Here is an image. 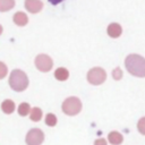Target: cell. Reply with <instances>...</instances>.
<instances>
[{
  "mask_svg": "<svg viewBox=\"0 0 145 145\" xmlns=\"http://www.w3.org/2000/svg\"><path fill=\"white\" fill-rule=\"evenodd\" d=\"M127 70L136 77H145V59L138 54H129L125 60Z\"/></svg>",
  "mask_w": 145,
  "mask_h": 145,
  "instance_id": "6da1fadb",
  "label": "cell"
},
{
  "mask_svg": "<svg viewBox=\"0 0 145 145\" xmlns=\"http://www.w3.org/2000/svg\"><path fill=\"white\" fill-rule=\"evenodd\" d=\"M9 86L16 92H22L26 89L28 86L27 75L20 69H14L9 76Z\"/></svg>",
  "mask_w": 145,
  "mask_h": 145,
  "instance_id": "7a4b0ae2",
  "label": "cell"
},
{
  "mask_svg": "<svg viewBox=\"0 0 145 145\" xmlns=\"http://www.w3.org/2000/svg\"><path fill=\"white\" fill-rule=\"evenodd\" d=\"M61 109H62V112L66 113L67 116H76L82 110V102L78 97L70 96L63 101Z\"/></svg>",
  "mask_w": 145,
  "mask_h": 145,
  "instance_id": "3957f363",
  "label": "cell"
},
{
  "mask_svg": "<svg viewBox=\"0 0 145 145\" xmlns=\"http://www.w3.org/2000/svg\"><path fill=\"white\" fill-rule=\"evenodd\" d=\"M106 78L105 70L100 67H94L88 70L87 72V80L92 85H100L102 84Z\"/></svg>",
  "mask_w": 145,
  "mask_h": 145,
  "instance_id": "277c9868",
  "label": "cell"
},
{
  "mask_svg": "<svg viewBox=\"0 0 145 145\" xmlns=\"http://www.w3.org/2000/svg\"><path fill=\"white\" fill-rule=\"evenodd\" d=\"M34 62H35V67L42 72H48L53 67V61H52L51 57H49L48 54H44V53L36 56Z\"/></svg>",
  "mask_w": 145,
  "mask_h": 145,
  "instance_id": "5b68a950",
  "label": "cell"
},
{
  "mask_svg": "<svg viewBox=\"0 0 145 145\" xmlns=\"http://www.w3.org/2000/svg\"><path fill=\"white\" fill-rule=\"evenodd\" d=\"M25 140L27 145H41L44 140V133L39 128H33L26 134Z\"/></svg>",
  "mask_w": 145,
  "mask_h": 145,
  "instance_id": "8992f818",
  "label": "cell"
},
{
  "mask_svg": "<svg viewBox=\"0 0 145 145\" xmlns=\"http://www.w3.org/2000/svg\"><path fill=\"white\" fill-rule=\"evenodd\" d=\"M24 5H25V8L32 14L40 12L41 9L43 8V2L40 0H26Z\"/></svg>",
  "mask_w": 145,
  "mask_h": 145,
  "instance_id": "52a82bcc",
  "label": "cell"
},
{
  "mask_svg": "<svg viewBox=\"0 0 145 145\" xmlns=\"http://www.w3.org/2000/svg\"><path fill=\"white\" fill-rule=\"evenodd\" d=\"M109 36L116 39V37H119L121 35V32H122V28L121 26L118 24V23H111L109 26H108V29H106Z\"/></svg>",
  "mask_w": 145,
  "mask_h": 145,
  "instance_id": "ba28073f",
  "label": "cell"
},
{
  "mask_svg": "<svg viewBox=\"0 0 145 145\" xmlns=\"http://www.w3.org/2000/svg\"><path fill=\"white\" fill-rule=\"evenodd\" d=\"M14 23L17 25V26H25L27 23H28V17L25 12L23 11H17L15 15H14Z\"/></svg>",
  "mask_w": 145,
  "mask_h": 145,
  "instance_id": "9c48e42d",
  "label": "cell"
},
{
  "mask_svg": "<svg viewBox=\"0 0 145 145\" xmlns=\"http://www.w3.org/2000/svg\"><path fill=\"white\" fill-rule=\"evenodd\" d=\"M54 77L60 80V82H63V80H67L68 77H69V71L67 68H63V67H59L56 69L54 71Z\"/></svg>",
  "mask_w": 145,
  "mask_h": 145,
  "instance_id": "30bf717a",
  "label": "cell"
},
{
  "mask_svg": "<svg viewBox=\"0 0 145 145\" xmlns=\"http://www.w3.org/2000/svg\"><path fill=\"white\" fill-rule=\"evenodd\" d=\"M16 109V105H15V102L11 101V100H5L2 103H1V110L7 113V114H10L15 111Z\"/></svg>",
  "mask_w": 145,
  "mask_h": 145,
  "instance_id": "8fae6325",
  "label": "cell"
},
{
  "mask_svg": "<svg viewBox=\"0 0 145 145\" xmlns=\"http://www.w3.org/2000/svg\"><path fill=\"white\" fill-rule=\"evenodd\" d=\"M108 139H109V142H110L111 144H113V145H119V144L122 143L123 137H122V135H121L120 133H118V131H111V133L109 134V136H108Z\"/></svg>",
  "mask_w": 145,
  "mask_h": 145,
  "instance_id": "7c38bea8",
  "label": "cell"
},
{
  "mask_svg": "<svg viewBox=\"0 0 145 145\" xmlns=\"http://www.w3.org/2000/svg\"><path fill=\"white\" fill-rule=\"evenodd\" d=\"M42 110L40 108H33L31 109V112H29V118L32 121H40L41 118H42Z\"/></svg>",
  "mask_w": 145,
  "mask_h": 145,
  "instance_id": "4fadbf2b",
  "label": "cell"
},
{
  "mask_svg": "<svg viewBox=\"0 0 145 145\" xmlns=\"http://www.w3.org/2000/svg\"><path fill=\"white\" fill-rule=\"evenodd\" d=\"M15 6L14 0H0V11H8Z\"/></svg>",
  "mask_w": 145,
  "mask_h": 145,
  "instance_id": "5bb4252c",
  "label": "cell"
},
{
  "mask_svg": "<svg viewBox=\"0 0 145 145\" xmlns=\"http://www.w3.org/2000/svg\"><path fill=\"white\" fill-rule=\"evenodd\" d=\"M17 110H18V114L25 117V116H27L31 112V105L28 103H26V102H23V103H20L18 105V109Z\"/></svg>",
  "mask_w": 145,
  "mask_h": 145,
  "instance_id": "9a60e30c",
  "label": "cell"
},
{
  "mask_svg": "<svg viewBox=\"0 0 145 145\" xmlns=\"http://www.w3.org/2000/svg\"><path fill=\"white\" fill-rule=\"evenodd\" d=\"M45 123L50 127H54L57 125V117L53 113H48L45 116Z\"/></svg>",
  "mask_w": 145,
  "mask_h": 145,
  "instance_id": "2e32d148",
  "label": "cell"
},
{
  "mask_svg": "<svg viewBox=\"0 0 145 145\" xmlns=\"http://www.w3.org/2000/svg\"><path fill=\"white\" fill-rule=\"evenodd\" d=\"M7 74H8V68H7V66H6L2 61H0V79L5 78V77L7 76Z\"/></svg>",
  "mask_w": 145,
  "mask_h": 145,
  "instance_id": "e0dca14e",
  "label": "cell"
},
{
  "mask_svg": "<svg viewBox=\"0 0 145 145\" xmlns=\"http://www.w3.org/2000/svg\"><path fill=\"white\" fill-rule=\"evenodd\" d=\"M137 128H138V131H139L140 134L145 135V117L142 118V119L138 121V123H137Z\"/></svg>",
  "mask_w": 145,
  "mask_h": 145,
  "instance_id": "ac0fdd59",
  "label": "cell"
},
{
  "mask_svg": "<svg viewBox=\"0 0 145 145\" xmlns=\"http://www.w3.org/2000/svg\"><path fill=\"white\" fill-rule=\"evenodd\" d=\"M112 77H113L114 79H117V80L121 79V77H122V71H121V69H120L119 67L116 68V69H113V71H112Z\"/></svg>",
  "mask_w": 145,
  "mask_h": 145,
  "instance_id": "d6986e66",
  "label": "cell"
},
{
  "mask_svg": "<svg viewBox=\"0 0 145 145\" xmlns=\"http://www.w3.org/2000/svg\"><path fill=\"white\" fill-rule=\"evenodd\" d=\"M94 145H106V140L104 138H97L94 142Z\"/></svg>",
  "mask_w": 145,
  "mask_h": 145,
  "instance_id": "ffe728a7",
  "label": "cell"
},
{
  "mask_svg": "<svg viewBox=\"0 0 145 145\" xmlns=\"http://www.w3.org/2000/svg\"><path fill=\"white\" fill-rule=\"evenodd\" d=\"M1 33H2V26L0 25V34H1Z\"/></svg>",
  "mask_w": 145,
  "mask_h": 145,
  "instance_id": "44dd1931",
  "label": "cell"
}]
</instances>
